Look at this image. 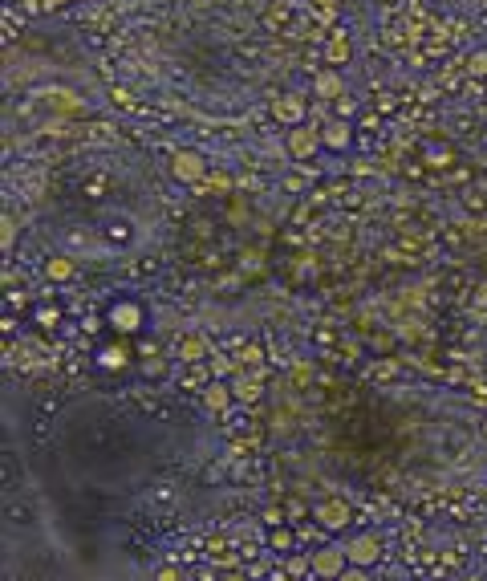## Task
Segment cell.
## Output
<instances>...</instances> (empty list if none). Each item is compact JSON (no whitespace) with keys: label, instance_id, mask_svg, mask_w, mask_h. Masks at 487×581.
Segmentation results:
<instances>
[{"label":"cell","instance_id":"cell-1","mask_svg":"<svg viewBox=\"0 0 487 581\" xmlns=\"http://www.w3.org/2000/svg\"><path fill=\"white\" fill-rule=\"evenodd\" d=\"M345 569H349V557H345V549H337V545H325V549L313 553V573H317V577L337 581Z\"/></svg>","mask_w":487,"mask_h":581},{"label":"cell","instance_id":"cell-2","mask_svg":"<svg viewBox=\"0 0 487 581\" xmlns=\"http://www.w3.org/2000/svg\"><path fill=\"white\" fill-rule=\"evenodd\" d=\"M345 557H349V565H373L378 557H382V541L378 536H370V533H361V536H354L349 545H345Z\"/></svg>","mask_w":487,"mask_h":581},{"label":"cell","instance_id":"cell-16","mask_svg":"<svg viewBox=\"0 0 487 581\" xmlns=\"http://www.w3.org/2000/svg\"><path fill=\"white\" fill-rule=\"evenodd\" d=\"M236 399H256V387L252 382H236Z\"/></svg>","mask_w":487,"mask_h":581},{"label":"cell","instance_id":"cell-3","mask_svg":"<svg viewBox=\"0 0 487 581\" xmlns=\"http://www.w3.org/2000/svg\"><path fill=\"white\" fill-rule=\"evenodd\" d=\"M110 325L122 329V334H134V329L143 325V305H138V301H118V305H110Z\"/></svg>","mask_w":487,"mask_h":581},{"label":"cell","instance_id":"cell-12","mask_svg":"<svg viewBox=\"0 0 487 581\" xmlns=\"http://www.w3.org/2000/svg\"><path fill=\"white\" fill-rule=\"evenodd\" d=\"M272 549H280V553L292 549V533H289V529H272Z\"/></svg>","mask_w":487,"mask_h":581},{"label":"cell","instance_id":"cell-15","mask_svg":"<svg viewBox=\"0 0 487 581\" xmlns=\"http://www.w3.org/2000/svg\"><path fill=\"white\" fill-rule=\"evenodd\" d=\"M337 581H370V577H366V569H361V565H354V569H345Z\"/></svg>","mask_w":487,"mask_h":581},{"label":"cell","instance_id":"cell-18","mask_svg":"<svg viewBox=\"0 0 487 581\" xmlns=\"http://www.w3.org/2000/svg\"><path fill=\"white\" fill-rule=\"evenodd\" d=\"M471 69H475V74H487V49H483V53H475V57H471Z\"/></svg>","mask_w":487,"mask_h":581},{"label":"cell","instance_id":"cell-21","mask_svg":"<svg viewBox=\"0 0 487 581\" xmlns=\"http://www.w3.org/2000/svg\"><path fill=\"white\" fill-rule=\"evenodd\" d=\"M159 581H179V573L175 569H159Z\"/></svg>","mask_w":487,"mask_h":581},{"label":"cell","instance_id":"cell-22","mask_svg":"<svg viewBox=\"0 0 487 581\" xmlns=\"http://www.w3.org/2000/svg\"><path fill=\"white\" fill-rule=\"evenodd\" d=\"M224 581H248V577H244V573H227Z\"/></svg>","mask_w":487,"mask_h":581},{"label":"cell","instance_id":"cell-7","mask_svg":"<svg viewBox=\"0 0 487 581\" xmlns=\"http://www.w3.org/2000/svg\"><path fill=\"white\" fill-rule=\"evenodd\" d=\"M313 146H317V134H313V130H292L289 134V151L292 155H296V159H305V155H313Z\"/></svg>","mask_w":487,"mask_h":581},{"label":"cell","instance_id":"cell-4","mask_svg":"<svg viewBox=\"0 0 487 581\" xmlns=\"http://www.w3.org/2000/svg\"><path fill=\"white\" fill-rule=\"evenodd\" d=\"M171 171H175L179 179L195 183V179H203V175H208V163L199 159L195 151H179V155H175V167H171Z\"/></svg>","mask_w":487,"mask_h":581},{"label":"cell","instance_id":"cell-17","mask_svg":"<svg viewBox=\"0 0 487 581\" xmlns=\"http://www.w3.org/2000/svg\"><path fill=\"white\" fill-rule=\"evenodd\" d=\"M264 520H268L272 529H280V524H284V512H280V508H268V512H264Z\"/></svg>","mask_w":487,"mask_h":581},{"label":"cell","instance_id":"cell-20","mask_svg":"<svg viewBox=\"0 0 487 581\" xmlns=\"http://www.w3.org/2000/svg\"><path fill=\"white\" fill-rule=\"evenodd\" d=\"M199 350H203L199 341H187V346H183V354H187V358H199Z\"/></svg>","mask_w":487,"mask_h":581},{"label":"cell","instance_id":"cell-10","mask_svg":"<svg viewBox=\"0 0 487 581\" xmlns=\"http://www.w3.org/2000/svg\"><path fill=\"white\" fill-rule=\"evenodd\" d=\"M329 61L333 65L349 61V41H345V37H333V41H329Z\"/></svg>","mask_w":487,"mask_h":581},{"label":"cell","instance_id":"cell-19","mask_svg":"<svg viewBox=\"0 0 487 581\" xmlns=\"http://www.w3.org/2000/svg\"><path fill=\"white\" fill-rule=\"evenodd\" d=\"M280 114H284V118H296V114H301V102H284V106H280Z\"/></svg>","mask_w":487,"mask_h":581},{"label":"cell","instance_id":"cell-8","mask_svg":"<svg viewBox=\"0 0 487 581\" xmlns=\"http://www.w3.org/2000/svg\"><path fill=\"white\" fill-rule=\"evenodd\" d=\"M232 394H236L232 387H224V382H211V387H208V394H203V403H208L211 411H224Z\"/></svg>","mask_w":487,"mask_h":581},{"label":"cell","instance_id":"cell-14","mask_svg":"<svg viewBox=\"0 0 487 581\" xmlns=\"http://www.w3.org/2000/svg\"><path fill=\"white\" fill-rule=\"evenodd\" d=\"M37 322L45 325V329H53L57 325V309H37Z\"/></svg>","mask_w":487,"mask_h":581},{"label":"cell","instance_id":"cell-11","mask_svg":"<svg viewBox=\"0 0 487 581\" xmlns=\"http://www.w3.org/2000/svg\"><path fill=\"white\" fill-rule=\"evenodd\" d=\"M45 273H49V281H65V276H73V260H65V257H61V260H53Z\"/></svg>","mask_w":487,"mask_h":581},{"label":"cell","instance_id":"cell-6","mask_svg":"<svg viewBox=\"0 0 487 581\" xmlns=\"http://www.w3.org/2000/svg\"><path fill=\"white\" fill-rule=\"evenodd\" d=\"M349 139H354V127L349 122H329L321 134V143L329 146V151H341V146H349Z\"/></svg>","mask_w":487,"mask_h":581},{"label":"cell","instance_id":"cell-5","mask_svg":"<svg viewBox=\"0 0 487 581\" xmlns=\"http://www.w3.org/2000/svg\"><path fill=\"white\" fill-rule=\"evenodd\" d=\"M317 520H321L325 529H345L349 524V504H341V500L317 504Z\"/></svg>","mask_w":487,"mask_h":581},{"label":"cell","instance_id":"cell-13","mask_svg":"<svg viewBox=\"0 0 487 581\" xmlns=\"http://www.w3.org/2000/svg\"><path fill=\"white\" fill-rule=\"evenodd\" d=\"M317 90H321V94H325V98H333V94H337V90H341V81H337V78H333V74H325V78H321V81H317Z\"/></svg>","mask_w":487,"mask_h":581},{"label":"cell","instance_id":"cell-24","mask_svg":"<svg viewBox=\"0 0 487 581\" xmlns=\"http://www.w3.org/2000/svg\"><path fill=\"white\" fill-rule=\"evenodd\" d=\"M289 581H301V577H289Z\"/></svg>","mask_w":487,"mask_h":581},{"label":"cell","instance_id":"cell-23","mask_svg":"<svg viewBox=\"0 0 487 581\" xmlns=\"http://www.w3.org/2000/svg\"><path fill=\"white\" fill-rule=\"evenodd\" d=\"M483 435H487V419H483Z\"/></svg>","mask_w":487,"mask_h":581},{"label":"cell","instance_id":"cell-9","mask_svg":"<svg viewBox=\"0 0 487 581\" xmlns=\"http://www.w3.org/2000/svg\"><path fill=\"white\" fill-rule=\"evenodd\" d=\"M97 362H102L106 370H118V366L126 362V350H118V346H110V350H102V354H97Z\"/></svg>","mask_w":487,"mask_h":581}]
</instances>
